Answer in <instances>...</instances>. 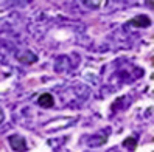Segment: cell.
<instances>
[{"instance_id": "1", "label": "cell", "mask_w": 154, "mask_h": 152, "mask_svg": "<svg viewBox=\"0 0 154 152\" xmlns=\"http://www.w3.org/2000/svg\"><path fill=\"white\" fill-rule=\"evenodd\" d=\"M10 143H11V146L16 149V151H25L26 149V145H25V140L19 135H13L10 138Z\"/></svg>"}, {"instance_id": "2", "label": "cell", "mask_w": 154, "mask_h": 152, "mask_svg": "<svg viewBox=\"0 0 154 152\" xmlns=\"http://www.w3.org/2000/svg\"><path fill=\"white\" fill-rule=\"evenodd\" d=\"M38 103H39L41 107H51L53 104H55V100H53V96L50 93H44V95L39 96Z\"/></svg>"}, {"instance_id": "3", "label": "cell", "mask_w": 154, "mask_h": 152, "mask_svg": "<svg viewBox=\"0 0 154 152\" xmlns=\"http://www.w3.org/2000/svg\"><path fill=\"white\" fill-rule=\"evenodd\" d=\"M129 25H132V26H148L149 25V19L146 16H139V17H135V19H132L131 22H129Z\"/></svg>"}, {"instance_id": "4", "label": "cell", "mask_w": 154, "mask_h": 152, "mask_svg": "<svg viewBox=\"0 0 154 152\" xmlns=\"http://www.w3.org/2000/svg\"><path fill=\"white\" fill-rule=\"evenodd\" d=\"M125 145L128 146V148H132V149H134V148H135V140H134V138H128V140L125 141Z\"/></svg>"}]
</instances>
